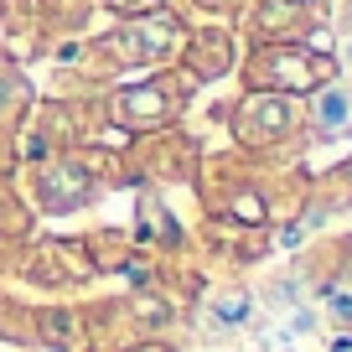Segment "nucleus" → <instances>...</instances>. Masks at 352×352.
I'll return each mask as SVG.
<instances>
[{"instance_id":"obj_2","label":"nucleus","mask_w":352,"mask_h":352,"mask_svg":"<svg viewBox=\"0 0 352 352\" xmlns=\"http://www.w3.org/2000/svg\"><path fill=\"white\" fill-rule=\"evenodd\" d=\"M316 130L321 135H352V88H321L316 99Z\"/></svg>"},{"instance_id":"obj_1","label":"nucleus","mask_w":352,"mask_h":352,"mask_svg":"<svg viewBox=\"0 0 352 352\" xmlns=\"http://www.w3.org/2000/svg\"><path fill=\"white\" fill-rule=\"evenodd\" d=\"M327 73H331V63L311 57V52H275L259 63V78L280 83V88H316V83H327Z\"/></svg>"}]
</instances>
